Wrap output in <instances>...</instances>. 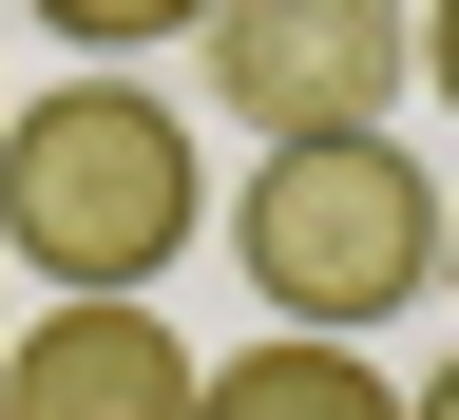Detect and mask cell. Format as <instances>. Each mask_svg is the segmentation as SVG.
I'll return each instance as SVG.
<instances>
[{
	"label": "cell",
	"instance_id": "9c48e42d",
	"mask_svg": "<svg viewBox=\"0 0 459 420\" xmlns=\"http://www.w3.org/2000/svg\"><path fill=\"white\" fill-rule=\"evenodd\" d=\"M440 268H459V210H440Z\"/></svg>",
	"mask_w": 459,
	"mask_h": 420
},
{
	"label": "cell",
	"instance_id": "277c9868",
	"mask_svg": "<svg viewBox=\"0 0 459 420\" xmlns=\"http://www.w3.org/2000/svg\"><path fill=\"white\" fill-rule=\"evenodd\" d=\"M192 344L153 287H57L39 325H0V420H192Z\"/></svg>",
	"mask_w": 459,
	"mask_h": 420
},
{
	"label": "cell",
	"instance_id": "6da1fadb",
	"mask_svg": "<svg viewBox=\"0 0 459 420\" xmlns=\"http://www.w3.org/2000/svg\"><path fill=\"white\" fill-rule=\"evenodd\" d=\"M211 229V172H192V115L153 77H57L0 115V249L39 287H172V249Z\"/></svg>",
	"mask_w": 459,
	"mask_h": 420
},
{
	"label": "cell",
	"instance_id": "7a4b0ae2",
	"mask_svg": "<svg viewBox=\"0 0 459 420\" xmlns=\"http://www.w3.org/2000/svg\"><path fill=\"white\" fill-rule=\"evenodd\" d=\"M211 229H230V268H249V306L307 325V344H364V325H402L440 287V192H421L402 134H268V172Z\"/></svg>",
	"mask_w": 459,
	"mask_h": 420
},
{
	"label": "cell",
	"instance_id": "5b68a950",
	"mask_svg": "<svg viewBox=\"0 0 459 420\" xmlns=\"http://www.w3.org/2000/svg\"><path fill=\"white\" fill-rule=\"evenodd\" d=\"M192 420H402V382L364 364V344H307V325H268V344H230V364L192 382Z\"/></svg>",
	"mask_w": 459,
	"mask_h": 420
},
{
	"label": "cell",
	"instance_id": "ba28073f",
	"mask_svg": "<svg viewBox=\"0 0 459 420\" xmlns=\"http://www.w3.org/2000/svg\"><path fill=\"white\" fill-rule=\"evenodd\" d=\"M402 420H459V364H421V382H402Z\"/></svg>",
	"mask_w": 459,
	"mask_h": 420
},
{
	"label": "cell",
	"instance_id": "3957f363",
	"mask_svg": "<svg viewBox=\"0 0 459 420\" xmlns=\"http://www.w3.org/2000/svg\"><path fill=\"white\" fill-rule=\"evenodd\" d=\"M211 96L249 134H383L421 96V20L402 0H211Z\"/></svg>",
	"mask_w": 459,
	"mask_h": 420
},
{
	"label": "cell",
	"instance_id": "52a82bcc",
	"mask_svg": "<svg viewBox=\"0 0 459 420\" xmlns=\"http://www.w3.org/2000/svg\"><path fill=\"white\" fill-rule=\"evenodd\" d=\"M421 96L459 115V0H421Z\"/></svg>",
	"mask_w": 459,
	"mask_h": 420
},
{
	"label": "cell",
	"instance_id": "8992f818",
	"mask_svg": "<svg viewBox=\"0 0 459 420\" xmlns=\"http://www.w3.org/2000/svg\"><path fill=\"white\" fill-rule=\"evenodd\" d=\"M20 20L77 57H153V39H211V0H20Z\"/></svg>",
	"mask_w": 459,
	"mask_h": 420
}]
</instances>
